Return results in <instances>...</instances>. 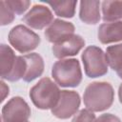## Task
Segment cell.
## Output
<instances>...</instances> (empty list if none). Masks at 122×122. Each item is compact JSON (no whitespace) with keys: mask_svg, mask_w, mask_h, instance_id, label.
I'll list each match as a JSON object with an SVG mask.
<instances>
[{"mask_svg":"<svg viewBox=\"0 0 122 122\" xmlns=\"http://www.w3.org/2000/svg\"><path fill=\"white\" fill-rule=\"evenodd\" d=\"M51 76L55 83L61 87H77L82 81V71L79 61L75 58L56 61L51 68Z\"/></svg>","mask_w":122,"mask_h":122,"instance_id":"cell-3","label":"cell"},{"mask_svg":"<svg viewBox=\"0 0 122 122\" xmlns=\"http://www.w3.org/2000/svg\"><path fill=\"white\" fill-rule=\"evenodd\" d=\"M24 58L27 63V70L23 80L25 82H31L42 75L44 71V61L41 55L35 52L26 54Z\"/></svg>","mask_w":122,"mask_h":122,"instance_id":"cell-12","label":"cell"},{"mask_svg":"<svg viewBox=\"0 0 122 122\" xmlns=\"http://www.w3.org/2000/svg\"><path fill=\"white\" fill-rule=\"evenodd\" d=\"M53 10L57 16L64 18H71L75 13L77 1H61V2H47Z\"/></svg>","mask_w":122,"mask_h":122,"instance_id":"cell-17","label":"cell"},{"mask_svg":"<svg viewBox=\"0 0 122 122\" xmlns=\"http://www.w3.org/2000/svg\"><path fill=\"white\" fill-rule=\"evenodd\" d=\"M14 12L11 10V9L6 4L5 0L0 1V25L6 26L10 24L14 20Z\"/></svg>","mask_w":122,"mask_h":122,"instance_id":"cell-18","label":"cell"},{"mask_svg":"<svg viewBox=\"0 0 122 122\" xmlns=\"http://www.w3.org/2000/svg\"><path fill=\"white\" fill-rule=\"evenodd\" d=\"M81 59L85 73L90 78L103 76L108 72V63L106 54L96 46H89L82 52Z\"/></svg>","mask_w":122,"mask_h":122,"instance_id":"cell-4","label":"cell"},{"mask_svg":"<svg viewBox=\"0 0 122 122\" xmlns=\"http://www.w3.org/2000/svg\"><path fill=\"white\" fill-rule=\"evenodd\" d=\"M118 97H119L120 103L122 104V84L119 86V89H118Z\"/></svg>","mask_w":122,"mask_h":122,"instance_id":"cell-23","label":"cell"},{"mask_svg":"<svg viewBox=\"0 0 122 122\" xmlns=\"http://www.w3.org/2000/svg\"><path fill=\"white\" fill-rule=\"evenodd\" d=\"M17 56L14 54L12 49L5 44H1L0 46V69H1V78L6 79L11 73Z\"/></svg>","mask_w":122,"mask_h":122,"instance_id":"cell-14","label":"cell"},{"mask_svg":"<svg viewBox=\"0 0 122 122\" xmlns=\"http://www.w3.org/2000/svg\"><path fill=\"white\" fill-rule=\"evenodd\" d=\"M95 114L88 109L80 110L76 112L71 122H95Z\"/></svg>","mask_w":122,"mask_h":122,"instance_id":"cell-20","label":"cell"},{"mask_svg":"<svg viewBox=\"0 0 122 122\" xmlns=\"http://www.w3.org/2000/svg\"><path fill=\"white\" fill-rule=\"evenodd\" d=\"M9 87L5 84V82L2 80L1 81V101H4L6 96L9 94Z\"/></svg>","mask_w":122,"mask_h":122,"instance_id":"cell-22","label":"cell"},{"mask_svg":"<svg viewBox=\"0 0 122 122\" xmlns=\"http://www.w3.org/2000/svg\"><path fill=\"white\" fill-rule=\"evenodd\" d=\"M6 4L15 14H23L30 7V2L28 0H6Z\"/></svg>","mask_w":122,"mask_h":122,"instance_id":"cell-19","label":"cell"},{"mask_svg":"<svg viewBox=\"0 0 122 122\" xmlns=\"http://www.w3.org/2000/svg\"><path fill=\"white\" fill-rule=\"evenodd\" d=\"M85 46V40L78 34H73L61 42L53 44L51 51L56 58L62 59L68 56L76 55Z\"/></svg>","mask_w":122,"mask_h":122,"instance_id":"cell-9","label":"cell"},{"mask_svg":"<svg viewBox=\"0 0 122 122\" xmlns=\"http://www.w3.org/2000/svg\"><path fill=\"white\" fill-rule=\"evenodd\" d=\"M105 54L108 65L122 79V44L109 46Z\"/></svg>","mask_w":122,"mask_h":122,"instance_id":"cell-15","label":"cell"},{"mask_svg":"<svg viewBox=\"0 0 122 122\" xmlns=\"http://www.w3.org/2000/svg\"><path fill=\"white\" fill-rule=\"evenodd\" d=\"M97 38L102 44L122 41V21L100 25L97 31Z\"/></svg>","mask_w":122,"mask_h":122,"instance_id":"cell-11","label":"cell"},{"mask_svg":"<svg viewBox=\"0 0 122 122\" xmlns=\"http://www.w3.org/2000/svg\"><path fill=\"white\" fill-rule=\"evenodd\" d=\"M29 27L34 30H42L50 26L53 21V14L44 5H34L22 19Z\"/></svg>","mask_w":122,"mask_h":122,"instance_id":"cell-8","label":"cell"},{"mask_svg":"<svg viewBox=\"0 0 122 122\" xmlns=\"http://www.w3.org/2000/svg\"><path fill=\"white\" fill-rule=\"evenodd\" d=\"M29 104L20 96L10 98L2 108V122H28L30 116Z\"/></svg>","mask_w":122,"mask_h":122,"instance_id":"cell-6","label":"cell"},{"mask_svg":"<svg viewBox=\"0 0 122 122\" xmlns=\"http://www.w3.org/2000/svg\"><path fill=\"white\" fill-rule=\"evenodd\" d=\"M95 122H121L120 118L112 113H104L96 118Z\"/></svg>","mask_w":122,"mask_h":122,"instance_id":"cell-21","label":"cell"},{"mask_svg":"<svg viewBox=\"0 0 122 122\" xmlns=\"http://www.w3.org/2000/svg\"><path fill=\"white\" fill-rule=\"evenodd\" d=\"M10 44L15 51L26 53L35 50L40 44V36L24 25L13 27L8 36Z\"/></svg>","mask_w":122,"mask_h":122,"instance_id":"cell-5","label":"cell"},{"mask_svg":"<svg viewBox=\"0 0 122 122\" xmlns=\"http://www.w3.org/2000/svg\"><path fill=\"white\" fill-rule=\"evenodd\" d=\"M74 30L75 28L72 23L61 19H54L52 23L46 29L44 35L49 42L56 44L73 35Z\"/></svg>","mask_w":122,"mask_h":122,"instance_id":"cell-10","label":"cell"},{"mask_svg":"<svg viewBox=\"0 0 122 122\" xmlns=\"http://www.w3.org/2000/svg\"><path fill=\"white\" fill-rule=\"evenodd\" d=\"M101 7L105 22L112 23L122 19V1H103Z\"/></svg>","mask_w":122,"mask_h":122,"instance_id":"cell-16","label":"cell"},{"mask_svg":"<svg viewBox=\"0 0 122 122\" xmlns=\"http://www.w3.org/2000/svg\"><path fill=\"white\" fill-rule=\"evenodd\" d=\"M99 1H81L79 9L80 20L88 25H95L100 20Z\"/></svg>","mask_w":122,"mask_h":122,"instance_id":"cell-13","label":"cell"},{"mask_svg":"<svg viewBox=\"0 0 122 122\" xmlns=\"http://www.w3.org/2000/svg\"><path fill=\"white\" fill-rule=\"evenodd\" d=\"M114 92L108 82L90 83L84 92V105L91 112H103L109 109L113 102Z\"/></svg>","mask_w":122,"mask_h":122,"instance_id":"cell-1","label":"cell"},{"mask_svg":"<svg viewBox=\"0 0 122 122\" xmlns=\"http://www.w3.org/2000/svg\"><path fill=\"white\" fill-rule=\"evenodd\" d=\"M60 92L56 83L49 77H43L30 90V97L36 108L51 110L56 106Z\"/></svg>","mask_w":122,"mask_h":122,"instance_id":"cell-2","label":"cell"},{"mask_svg":"<svg viewBox=\"0 0 122 122\" xmlns=\"http://www.w3.org/2000/svg\"><path fill=\"white\" fill-rule=\"evenodd\" d=\"M80 106V96L78 92L74 91H61L59 100L54 108H52L51 113L59 119H67L75 114Z\"/></svg>","mask_w":122,"mask_h":122,"instance_id":"cell-7","label":"cell"}]
</instances>
